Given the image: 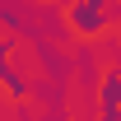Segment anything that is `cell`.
I'll return each instance as SVG.
<instances>
[{
    "label": "cell",
    "mask_w": 121,
    "mask_h": 121,
    "mask_svg": "<svg viewBox=\"0 0 121 121\" xmlns=\"http://www.w3.org/2000/svg\"><path fill=\"white\" fill-rule=\"evenodd\" d=\"M103 121H121V70L103 79Z\"/></svg>",
    "instance_id": "obj_1"
},
{
    "label": "cell",
    "mask_w": 121,
    "mask_h": 121,
    "mask_svg": "<svg viewBox=\"0 0 121 121\" xmlns=\"http://www.w3.org/2000/svg\"><path fill=\"white\" fill-rule=\"evenodd\" d=\"M75 23L84 33H98L103 28V14H98V0H84V5H75Z\"/></svg>",
    "instance_id": "obj_2"
}]
</instances>
